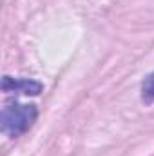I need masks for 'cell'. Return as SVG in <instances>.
Segmentation results:
<instances>
[{
	"label": "cell",
	"instance_id": "obj_1",
	"mask_svg": "<svg viewBox=\"0 0 154 156\" xmlns=\"http://www.w3.org/2000/svg\"><path fill=\"white\" fill-rule=\"evenodd\" d=\"M37 116H38V111L35 105L16 104V102L9 104L2 109V131L13 138L22 136L33 127Z\"/></svg>",
	"mask_w": 154,
	"mask_h": 156
},
{
	"label": "cell",
	"instance_id": "obj_2",
	"mask_svg": "<svg viewBox=\"0 0 154 156\" xmlns=\"http://www.w3.org/2000/svg\"><path fill=\"white\" fill-rule=\"evenodd\" d=\"M4 93H18V94H38L42 91V83L35 80H18V78L4 76L2 80Z\"/></svg>",
	"mask_w": 154,
	"mask_h": 156
},
{
	"label": "cell",
	"instance_id": "obj_3",
	"mask_svg": "<svg viewBox=\"0 0 154 156\" xmlns=\"http://www.w3.org/2000/svg\"><path fill=\"white\" fill-rule=\"evenodd\" d=\"M142 93H143V100L152 104L154 102V73L145 78V82L142 85Z\"/></svg>",
	"mask_w": 154,
	"mask_h": 156
}]
</instances>
